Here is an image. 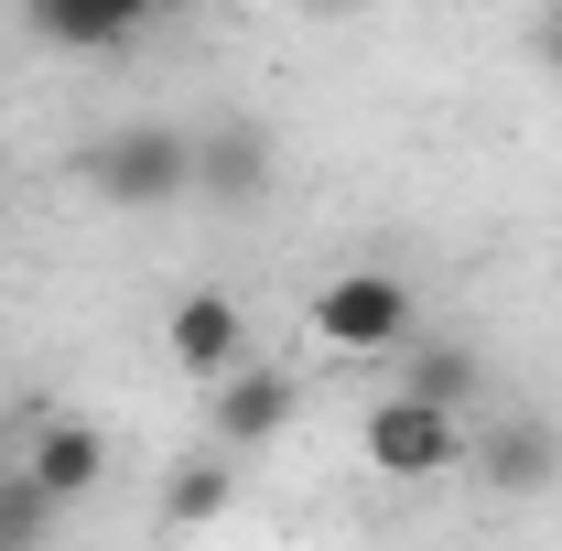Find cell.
I'll use <instances>...</instances> for the list:
<instances>
[{"instance_id": "1", "label": "cell", "mask_w": 562, "mask_h": 551, "mask_svg": "<svg viewBox=\"0 0 562 551\" xmlns=\"http://www.w3.org/2000/svg\"><path fill=\"white\" fill-rule=\"evenodd\" d=\"M87 184L109 195V206H173V195H195V131H173V120H120V131L87 140Z\"/></svg>"}, {"instance_id": "2", "label": "cell", "mask_w": 562, "mask_h": 551, "mask_svg": "<svg viewBox=\"0 0 562 551\" xmlns=\"http://www.w3.org/2000/svg\"><path fill=\"white\" fill-rule=\"evenodd\" d=\"M303 325H314V346H336V357H401L422 336V303H412L401 271H336L303 303Z\"/></svg>"}, {"instance_id": "3", "label": "cell", "mask_w": 562, "mask_h": 551, "mask_svg": "<svg viewBox=\"0 0 562 551\" xmlns=\"http://www.w3.org/2000/svg\"><path fill=\"white\" fill-rule=\"evenodd\" d=\"M368 476H390V486H432V476H454L465 465V412H443V401H422V390H390L379 412H368Z\"/></svg>"}, {"instance_id": "4", "label": "cell", "mask_w": 562, "mask_h": 551, "mask_svg": "<svg viewBox=\"0 0 562 551\" xmlns=\"http://www.w3.org/2000/svg\"><path fill=\"white\" fill-rule=\"evenodd\" d=\"M162 22V0H22V33L55 55H120Z\"/></svg>"}, {"instance_id": "5", "label": "cell", "mask_w": 562, "mask_h": 551, "mask_svg": "<svg viewBox=\"0 0 562 551\" xmlns=\"http://www.w3.org/2000/svg\"><path fill=\"white\" fill-rule=\"evenodd\" d=\"M271 131H260V120H206V131H195V195H206V206H260V195H271Z\"/></svg>"}, {"instance_id": "6", "label": "cell", "mask_w": 562, "mask_h": 551, "mask_svg": "<svg viewBox=\"0 0 562 551\" xmlns=\"http://www.w3.org/2000/svg\"><path fill=\"white\" fill-rule=\"evenodd\" d=\"M162 346H173L184 379H227V368L249 357V314H238V292H184V303L162 314Z\"/></svg>"}, {"instance_id": "7", "label": "cell", "mask_w": 562, "mask_h": 551, "mask_svg": "<svg viewBox=\"0 0 562 551\" xmlns=\"http://www.w3.org/2000/svg\"><path fill=\"white\" fill-rule=\"evenodd\" d=\"M292 412H303V379H292V368H227L206 421H216V443H227V454H249V443H271Z\"/></svg>"}, {"instance_id": "8", "label": "cell", "mask_w": 562, "mask_h": 551, "mask_svg": "<svg viewBox=\"0 0 562 551\" xmlns=\"http://www.w3.org/2000/svg\"><path fill=\"white\" fill-rule=\"evenodd\" d=\"M22 476L44 486L55 508H76L87 486L109 476V443H98L87 421H33V432H22Z\"/></svg>"}, {"instance_id": "9", "label": "cell", "mask_w": 562, "mask_h": 551, "mask_svg": "<svg viewBox=\"0 0 562 551\" xmlns=\"http://www.w3.org/2000/svg\"><path fill=\"white\" fill-rule=\"evenodd\" d=\"M465 465H476V476L497 486V497H530V486H552V465H562V432L552 421H497L487 443H465Z\"/></svg>"}, {"instance_id": "10", "label": "cell", "mask_w": 562, "mask_h": 551, "mask_svg": "<svg viewBox=\"0 0 562 551\" xmlns=\"http://www.w3.org/2000/svg\"><path fill=\"white\" fill-rule=\"evenodd\" d=\"M401 357H412V379H401V390H422V401H443V412H465V401H476V379H487L465 336H412Z\"/></svg>"}, {"instance_id": "11", "label": "cell", "mask_w": 562, "mask_h": 551, "mask_svg": "<svg viewBox=\"0 0 562 551\" xmlns=\"http://www.w3.org/2000/svg\"><path fill=\"white\" fill-rule=\"evenodd\" d=\"M55 519H66V508H55L44 486L22 476V465L0 476V551H44V530H55Z\"/></svg>"}, {"instance_id": "12", "label": "cell", "mask_w": 562, "mask_h": 551, "mask_svg": "<svg viewBox=\"0 0 562 551\" xmlns=\"http://www.w3.org/2000/svg\"><path fill=\"white\" fill-rule=\"evenodd\" d=\"M162 508H173V519H216V508H227V454H206V465H173Z\"/></svg>"}, {"instance_id": "13", "label": "cell", "mask_w": 562, "mask_h": 551, "mask_svg": "<svg viewBox=\"0 0 562 551\" xmlns=\"http://www.w3.org/2000/svg\"><path fill=\"white\" fill-rule=\"evenodd\" d=\"M530 55H541V76H562V0H541V22H530Z\"/></svg>"}, {"instance_id": "14", "label": "cell", "mask_w": 562, "mask_h": 551, "mask_svg": "<svg viewBox=\"0 0 562 551\" xmlns=\"http://www.w3.org/2000/svg\"><path fill=\"white\" fill-rule=\"evenodd\" d=\"M303 11H368V0H303Z\"/></svg>"}]
</instances>
